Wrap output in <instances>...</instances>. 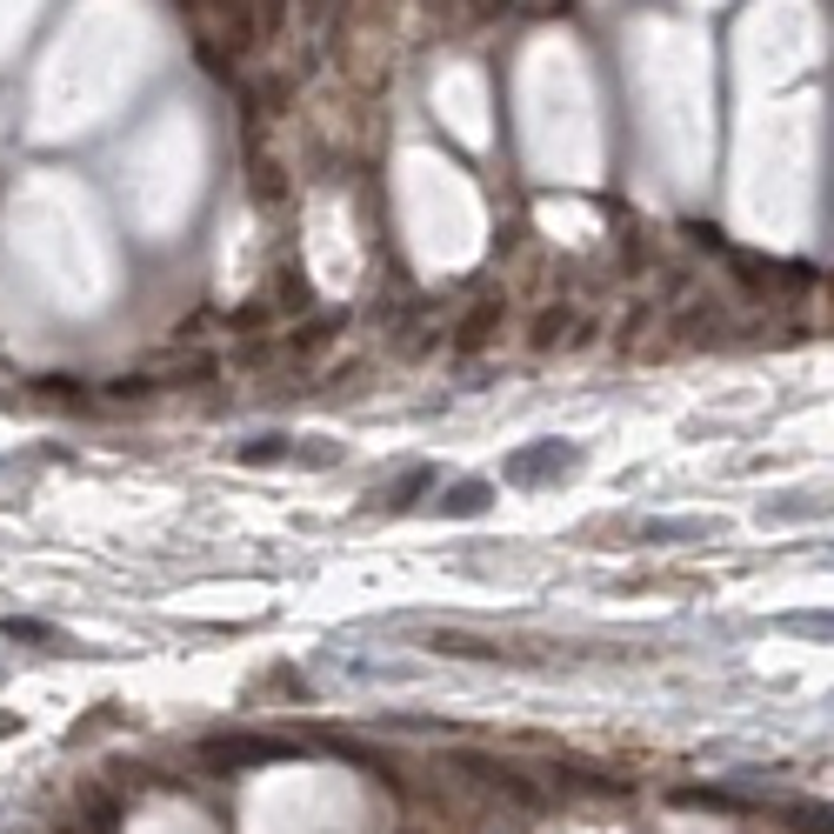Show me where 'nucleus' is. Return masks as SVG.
<instances>
[{
  "label": "nucleus",
  "instance_id": "nucleus-1",
  "mask_svg": "<svg viewBox=\"0 0 834 834\" xmlns=\"http://www.w3.org/2000/svg\"><path fill=\"white\" fill-rule=\"evenodd\" d=\"M301 747L281 741V734H214L201 741V762L207 768H274V762H294Z\"/></svg>",
  "mask_w": 834,
  "mask_h": 834
},
{
  "label": "nucleus",
  "instance_id": "nucleus-2",
  "mask_svg": "<svg viewBox=\"0 0 834 834\" xmlns=\"http://www.w3.org/2000/svg\"><path fill=\"white\" fill-rule=\"evenodd\" d=\"M581 467V441H534V448H515L500 461V481L508 487H541V481H561Z\"/></svg>",
  "mask_w": 834,
  "mask_h": 834
},
{
  "label": "nucleus",
  "instance_id": "nucleus-3",
  "mask_svg": "<svg viewBox=\"0 0 834 834\" xmlns=\"http://www.w3.org/2000/svg\"><path fill=\"white\" fill-rule=\"evenodd\" d=\"M494 327H500V301H481V307H467V314H461V327H454V348H461V354L487 348V341H494Z\"/></svg>",
  "mask_w": 834,
  "mask_h": 834
},
{
  "label": "nucleus",
  "instance_id": "nucleus-4",
  "mask_svg": "<svg viewBox=\"0 0 834 834\" xmlns=\"http://www.w3.org/2000/svg\"><path fill=\"white\" fill-rule=\"evenodd\" d=\"M494 508V487L487 481H454L448 494H441V515H454V521H474V515H487Z\"/></svg>",
  "mask_w": 834,
  "mask_h": 834
},
{
  "label": "nucleus",
  "instance_id": "nucleus-5",
  "mask_svg": "<svg viewBox=\"0 0 834 834\" xmlns=\"http://www.w3.org/2000/svg\"><path fill=\"white\" fill-rule=\"evenodd\" d=\"M428 487H435V467H407L401 481H387V494H381V508H387V515H407V508H414V500H421Z\"/></svg>",
  "mask_w": 834,
  "mask_h": 834
},
{
  "label": "nucleus",
  "instance_id": "nucleus-6",
  "mask_svg": "<svg viewBox=\"0 0 834 834\" xmlns=\"http://www.w3.org/2000/svg\"><path fill=\"white\" fill-rule=\"evenodd\" d=\"M435 654H461V661H508L494 641H481V634H461V628H441V634H435Z\"/></svg>",
  "mask_w": 834,
  "mask_h": 834
},
{
  "label": "nucleus",
  "instance_id": "nucleus-7",
  "mask_svg": "<svg viewBox=\"0 0 834 834\" xmlns=\"http://www.w3.org/2000/svg\"><path fill=\"white\" fill-rule=\"evenodd\" d=\"M307 301H314V288H307V274H301V268H281V274H274V288H268V301H261V307H268V314H274V307H294V314H301V307H307Z\"/></svg>",
  "mask_w": 834,
  "mask_h": 834
},
{
  "label": "nucleus",
  "instance_id": "nucleus-8",
  "mask_svg": "<svg viewBox=\"0 0 834 834\" xmlns=\"http://www.w3.org/2000/svg\"><path fill=\"white\" fill-rule=\"evenodd\" d=\"M641 541H661V548H675V541H714V521H647Z\"/></svg>",
  "mask_w": 834,
  "mask_h": 834
},
{
  "label": "nucleus",
  "instance_id": "nucleus-9",
  "mask_svg": "<svg viewBox=\"0 0 834 834\" xmlns=\"http://www.w3.org/2000/svg\"><path fill=\"white\" fill-rule=\"evenodd\" d=\"M721 320H728V314H721L714 301H695V307L675 314V334H688V341H708V334H721Z\"/></svg>",
  "mask_w": 834,
  "mask_h": 834
},
{
  "label": "nucleus",
  "instance_id": "nucleus-10",
  "mask_svg": "<svg viewBox=\"0 0 834 834\" xmlns=\"http://www.w3.org/2000/svg\"><path fill=\"white\" fill-rule=\"evenodd\" d=\"M234 454H240L247 467H274V461H288V454H294V441H288V435H255V441H240Z\"/></svg>",
  "mask_w": 834,
  "mask_h": 834
},
{
  "label": "nucleus",
  "instance_id": "nucleus-11",
  "mask_svg": "<svg viewBox=\"0 0 834 834\" xmlns=\"http://www.w3.org/2000/svg\"><path fill=\"white\" fill-rule=\"evenodd\" d=\"M334 327H341V320H307V327H294V334H288L281 348H288L294 361H307V354H320V348L334 341Z\"/></svg>",
  "mask_w": 834,
  "mask_h": 834
},
{
  "label": "nucleus",
  "instance_id": "nucleus-12",
  "mask_svg": "<svg viewBox=\"0 0 834 834\" xmlns=\"http://www.w3.org/2000/svg\"><path fill=\"white\" fill-rule=\"evenodd\" d=\"M0 634H8V641H21V647H60V634H54L47 621H21V615H8V621H0Z\"/></svg>",
  "mask_w": 834,
  "mask_h": 834
},
{
  "label": "nucleus",
  "instance_id": "nucleus-13",
  "mask_svg": "<svg viewBox=\"0 0 834 834\" xmlns=\"http://www.w3.org/2000/svg\"><path fill=\"white\" fill-rule=\"evenodd\" d=\"M80 827H88V834H114V827H121V808H114L108 794H94L88 808H80Z\"/></svg>",
  "mask_w": 834,
  "mask_h": 834
},
{
  "label": "nucleus",
  "instance_id": "nucleus-14",
  "mask_svg": "<svg viewBox=\"0 0 834 834\" xmlns=\"http://www.w3.org/2000/svg\"><path fill=\"white\" fill-rule=\"evenodd\" d=\"M534 348H554V341H567V307H548V314H534V334H528Z\"/></svg>",
  "mask_w": 834,
  "mask_h": 834
},
{
  "label": "nucleus",
  "instance_id": "nucleus-15",
  "mask_svg": "<svg viewBox=\"0 0 834 834\" xmlns=\"http://www.w3.org/2000/svg\"><path fill=\"white\" fill-rule=\"evenodd\" d=\"M288 461H301V467H334V461H341V448H327V441H294Z\"/></svg>",
  "mask_w": 834,
  "mask_h": 834
},
{
  "label": "nucleus",
  "instance_id": "nucleus-16",
  "mask_svg": "<svg viewBox=\"0 0 834 834\" xmlns=\"http://www.w3.org/2000/svg\"><path fill=\"white\" fill-rule=\"evenodd\" d=\"M108 394H114V401H147V394H154V381H147V374H121Z\"/></svg>",
  "mask_w": 834,
  "mask_h": 834
},
{
  "label": "nucleus",
  "instance_id": "nucleus-17",
  "mask_svg": "<svg viewBox=\"0 0 834 834\" xmlns=\"http://www.w3.org/2000/svg\"><path fill=\"white\" fill-rule=\"evenodd\" d=\"M688 240H695V247H714V255H721V247H728V240H721V234H714L708 221H688Z\"/></svg>",
  "mask_w": 834,
  "mask_h": 834
},
{
  "label": "nucleus",
  "instance_id": "nucleus-18",
  "mask_svg": "<svg viewBox=\"0 0 834 834\" xmlns=\"http://www.w3.org/2000/svg\"><path fill=\"white\" fill-rule=\"evenodd\" d=\"M0 734H14V721H8V714H0Z\"/></svg>",
  "mask_w": 834,
  "mask_h": 834
}]
</instances>
